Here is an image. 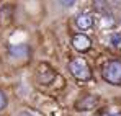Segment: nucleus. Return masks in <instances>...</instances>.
<instances>
[{
    "instance_id": "0eeeda50",
    "label": "nucleus",
    "mask_w": 121,
    "mask_h": 116,
    "mask_svg": "<svg viewBox=\"0 0 121 116\" xmlns=\"http://www.w3.org/2000/svg\"><path fill=\"white\" fill-rule=\"evenodd\" d=\"M111 41H113V44H115V46H118V44H120V41H121V36H120V34H113Z\"/></svg>"
},
{
    "instance_id": "7ed1b4c3",
    "label": "nucleus",
    "mask_w": 121,
    "mask_h": 116,
    "mask_svg": "<svg viewBox=\"0 0 121 116\" xmlns=\"http://www.w3.org/2000/svg\"><path fill=\"white\" fill-rule=\"evenodd\" d=\"M72 44H74V47L77 49V51H80V52H85V51H88L90 49V46H92V41L88 36H85V34H74V38H72Z\"/></svg>"
},
{
    "instance_id": "20e7f679",
    "label": "nucleus",
    "mask_w": 121,
    "mask_h": 116,
    "mask_svg": "<svg viewBox=\"0 0 121 116\" xmlns=\"http://www.w3.org/2000/svg\"><path fill=\"white\" fill-rule=\"evenodd\" d=\"M75 23H77V26H79L80 30H88V28H92L93 20H92L90 15H79L77 20H75Z\"/></svg>"
},
{
    "instance_id": "39448f33",
    "label": "nucleus",
    "mask_w": 121,
    "mask_h": 116,
    "mask_svg": "<svg viewBox=\"0 0 121 116\" xmlns=\"http://www.w3.org/2000/svg\"><path fill=\"white\" fill-rule=\"evenodd\" d=\"M5 106H7V95L0 90V111L5 110Z\"/></svg>"
},
{
    "instance_id": "f257e3e1",
    "label": "nucleus",
    "mask_w": 121,
    "mask_h": 116,
    "mask_svg": "<svg viewBox=\"0 0 121 116\" xmlns=\"http://www.w3.org/2000/svg\"><path fill=\"white\" fill-rule=\"evenodd\" d=\"M101 75L111 85H121V62L111 60V62L105 64V67L101 69Z\"/></svg>"
},
{
    "instance_id": "f03ea898",
    "label": "nucleus",
    "mask_w": 121,
    "mask_h": 116,
    "mask_svg": "<svg viewBox=\"0 0 121 116\" xmlns=\"http://www.w3.org/2000/svg\"><path fill=\"white\" fill-rule=\"evenodd\" d=\"M69 69H70V74L77 78V80H80V82H87V80H90V77H92V72H90V67H88L87 60L82 59V57L74 59L70 62Z\"/></svg>"
},
{
    "instance_id": "423d86ee",
    "label": "nucleus",
    "mask_w": 121,
    "mask_h": 116,
    "mask_svg": "<svg viewBox=\"0 0 121 116\" xmlns=\"http://www.w3.org/2000/svg\"><path fill=\"white\" fill-rule=\"evenodd\" d=\"M59 2L64 5V7H70V5H74V3H75V0H59Z\"/></svg>"
},
{
    "instance_id": "6e6552de",
    "label": "nucleus",
    "mask_w": 121,
    "mask_h": 116,
    "mask_svg": "<svg viewBox=\"0 0 121 116\" xmlns=\"http://www.w3.org/2000/svg\"><path fill=\"white\" fill-rule=\"evenodd\" d=\"M115 116H121V115H115Z\"/></svg>"
}]
</instances>
